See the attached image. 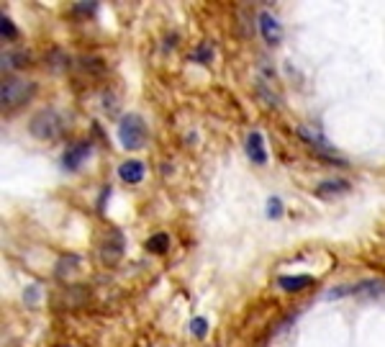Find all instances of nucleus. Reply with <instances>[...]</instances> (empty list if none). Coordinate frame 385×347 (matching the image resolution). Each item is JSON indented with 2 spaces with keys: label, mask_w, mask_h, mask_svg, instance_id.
<instances>
[{
  "label": "nucleus",
  "mask_w": 385,
  "mask_h": 347,
  "mask_svg": "<svg viewBox=\"0 0 385 347\" xmlns=\"http://www.w3.org/2000/svg\"><path fill=\"white\" fill-rule=\"evenodd\" d=\"M352 188V183L344 181V178H332V181H321L316 185V196L321 198H329V196H341V193H347Z\"/></svg>",
  "instance_id": "9"
},
{
  "label": "nucleus",
  "mask_w": 385,
  "mask_h": 347,
  "mask_svg": "<svg viewBox=\"0 0 385 347\" xmlns=\"http://www.w3.org/2000/svg\"><path fill=\"white\" fill-rule=\"evenodd\" d=\"M298 136H301V139H306V142L311 144L316 152H321L326 159H337V162H341V159L337 157V150H334L332 144L326 142L319 131H311V129H306V126H298Z\"/></svg>",
  "instance_id": "4"
},
{
  "label": "nucleus",
  "mask_w": 385,
  "mask_h": 347,
  "mask_svg": "<svg viewBox=\"0 0 385 347\" xmlns=\"http://www.w3.org/2000/svg\"><path fill=\"white\" fill-rule=\"evenodd\" d=\"M29 129H31V134L37 136V139L52 142V139H57L60 131H62V119H60V114H57L54 108H44V111L34 114Z\"/></svg>",
  "instance_id": "2"
},
{
  "label": "nucleus",
  "mask_w": 385,
  "mask_h": 347,
  "mask_svg": "<svg viewBox=\"0 0 385 347\" xmlns=\"http://www.w3.org/2000/svg\"><path fill=\"white\" fill-rule=\"evenodd\" d=\"M259 31H262V39H265L270 46H278L282 41V26L273 13L259 15Z\"/></svg>",
  "instance_id": "6"
},
{
  "label": "nucleus",
  "mask_w": 385,
  "mask_h": 347,
  "mask_svg": "<svg viewBox=\"0 0 385 347\" xmlns=\"http://www.w3.org/2000/svg\"><path fill=\"white\" fill-rule=\"evenodd\" d=\"M90 152H93V147H90V142H77L72 144L70 150L62 155V167L65 170H77V167L85 162V159L90 157Z\"/></svg>",
  "instance_id": "5"
},
{
  "label": "nucleus",
  "mask_w": 385,
  "mask_h": 347,
  "mask_svg": "<svg viewBox=\"0 0 385 347\" xmlns=\"http://www.w3.org/2000/svg\"><path fill=\"white\" fill-rule=\"evenodd\" d=\"M119 142L124 150H141L147 142V124L139 114H126L119 124Z\"/></svg>",
  "instance_id": "1"
},
{
  "label": "nucleus",
  "mask_w": 385,
  "mask_h": 347,
  "mask_svg": "<svg viewBox=\"0 0 385 347\" xmlns=\"http://www.w3.org/2000/svg\"><path fill=\"white\" fill-rule=\"evenodd\" d=\"M306 286H311V278H308V275H301V278H280V288L282 291H290V294H298V291H304Z\"/></svg>",
  "instance_id": "11"
},
{
  "label": "nucleus",
  "mask_w": 385,
  "mask_h": 347,
  "mask_svg": "<svg viewBox=\"0 0 385 347\" xmlns=\"http://www.w3.org/2000/svg\"><path fill=\"white\" fill-rule=\"evenodd\" d=\"M192 60H195V62H203V65H208V62L214 60V46H211V44H200L198 52H192Z\"/></svg>",
  "instance_id": "13"
},
{
  "label": "nucleus",
  "mask_w": 385,
  "mask_h": 347,
  "mask_svg": "<svg viewBox=\"0 0 385 347\" xmlns=\"http://www.w3.org/2000/svg\"><path fill=\"white\" fill-rule=\"evenodd\" d=\"M247 155H249V159H252V162H257V165H265V162H267L265 139H262V134H259V131H252V134L247 136Z\"/></svg>",
  "instance_id": "8"
},
{
  "label": "nucleus",
  "mask_w": 385,
  "mask_h": 347,
  "mask_svg": "<svg viewBox=\"0 0 385 347\" xmlns=\"http://www.w3.org/2000/svg\"><path fill=\"white\" fill-rule=\"evenodd\" d=\"M144 247H147L149 252H155V255H164V252L170 249V234L157 232L155 237H149L147 244H144Z\"/></svg>",
  "instance_id": "10"
},
{
  "label": "nucleus",
  "mask_w": 385,
  "mask_h": 347,
  "mask_svg": "<svg viewBox=\"0 0 385 347\" xmlns=\"http://www.w3.org/2000/svg\"><path fill=\"white\" fill-rule=\"evenodd\" d=\"M352 291H355V294H365V291H367V296H378L380 291H385V283H380V280H367V283H357Z\"/></svg>",
  "instance_id": "12"
},
{
  "label": "nucleus",
  "mask_w": 385,
  "mask_h": 347,
  "mask_svg": "<svg viewBox=\"0 0 385 347\" xmlns=\"http://www.w3.org/2000/svg\"><path fill=\"white\" fill-rule=\"evenodd\" d=\"M144 175H147V167L141 159H126L124 165L119 167V178L129 185H136V183L144 181Z\"/></svg>",
  "instance_id": "7"
},
{
  "label": "nucleus",
  "mask_w": 385,
  "mask_h": 347,
  "mask_svg": "<svg viewBox=\"0 0 385 347\" xmlns=\"http://www.w3.org/2000/svg\"><path fill=\"white\" fill-rule=\"evenodd\" d=\"M34 96V83H26L21 77H6L3 80V108L13 111V108L23 106L26 100Z\"/></svg>",
  "instance_id": "3"
},
{
  "label": "nucleus",
  "mask_w": 385,
  "mask_h": 347,
  "mask_svg": "<svg viewBox=\"0 0 385 347\" xmlns=\"http://www.w3.org/2000/svg\"><path fill=\"white\" fill-rule=\"evenodd\" d=\"M0 34H3V37H8V39L18 37V31H15L13 21H11V18H6V15H3V21H0Z\"/></svg>",
  "instance_id": "16"
},
{
  "label": "nucleus",
  "mask_w": 385,
  "mask_h": 347,
  "mask_svg": "<svg viewBox=\"0 0 385 347\" xmlns=\"http://www.w3.org/2000/svg\"><path fill=\"white\" fill-rule=\"evenodd\" d=\"M208 332V322L203 317H195L190 322V334H195V337H206Z\"/></svg>",
  "instance_id": "14"
},
{
  "label": "nucleus",
  "mask_w": 385,
  "mask_h": 347,
  "mask_svg": "<svg viewBox=\"0 0 385 347\" xmlns=\"http://www.w3.org/2000/svg\"><path fill=\"white\" fill-rule=\"evenodd\" d=\"M280 214H282V201L280 198H270V201H267V216H270V219H278Z\"/></svg>",
  "instance_id": "15"
},
{
  "label": "nucleus",
  "mask_w": 385,
  "mask_h": 347,
  "mask_svg": "<svg viewBox=\"0 0 385 347\" xmlns=\"http://www.w3.org/2000/svg\"><path fill=\"white\" fill-rule=\"evenodd\" d=\"M98 11V3H74V13L77 15H93Z\"/></svg>",
  "instance_id": "17"
}]
</instances>
